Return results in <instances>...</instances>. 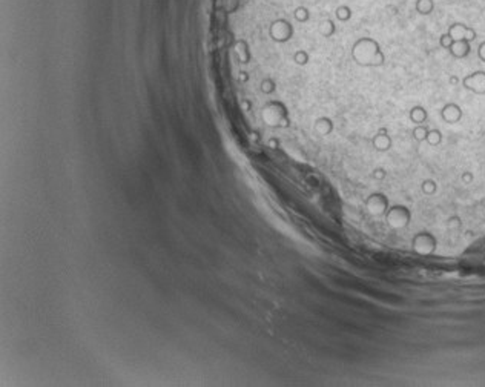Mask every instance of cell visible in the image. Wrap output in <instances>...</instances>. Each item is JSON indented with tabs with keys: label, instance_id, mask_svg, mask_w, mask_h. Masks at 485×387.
I'll use <instances>...</instances> for the list:
<instances>
[{
	"label": "cell",
	"instance_id": "cell-6",
	"mask_svg": "<svg viewBox=\"0 0 485 387\" xmlns=\"http://www.w3.org/2000/svg\"><path fill=\"white\" fill-rule=\"evenodd\" d=\"M372 146L376 149V151L379 152H387L389 149L392 148L393 145V140H392V137L389 134V129L387 128H381L373 137H372Z\"/></svg>",
	"mask_w": 485,
	"mask_h": 387
},
{
	"label": "cell",
	"instance_id": "cell-10",
	"mask_svg": "<svg viewBox=\"0 0 485 387\" xmlns=\"http://www.w3.org/2000/svg\"><path fill=\"white\" fill-rule=\"evenodd\" d=\"M421 191H423L425 195H431L438 191V184L433 180H424L423 184H421Z\"/></svg>",
	"mask_w": 485,
	"mask_h": 387
},
{
	"label": "cell",
	"instance_id": "cell-7",
	"mask_svg": "<svg viewBox=\"0 0 485 387\" xmlns=\"http://www.w3.org/2000/svg\"><path fill=\"white\" fill-rule=\"evenodd\" d=\"M408 119H410V121L415 124H424L428 119V114L424 106L416 105L410 109V112H408Z\"/></svg>",
	"mask_w": 485,
	"mask_h": 387
},
{
	"label": "cell",
	"instance_id": "cell-14",
	"mask_svg": "<svg viewBox=\"0 0 485 387\" xmlns=\"http://www.w3.org/2000/svg\"><path fill=\"white\" fill-rule=\"evenodd\" d=\"M478 57L481 59V61H484V63H485V42H482L478 46Z\"/></svg>",
	"mask_w": 485,
	"mask_h": 387
},
{
	"label": "cell",
	"instance_id": "cell-8",
	"mask_svg": "<svg viewBox=\"0 0 485 387\" xmlns=\"http://www.w3.org/2000/svg\"><path fill=\"white\" fill-rule=\"evenodd\" d=\"M415 9L421 16H428L433 12V9H435V2H433V0H416Z\"/></svg>",
	"mask_w": 485,
	"mask_h": 387
},
{
	"label": "cell",
	"instance_id": "cell-12",
	"mask_svg": "<svg viewBox=\"0 0 485 387\" xmlns=\"http://www.w3.org/2000/svg\"><path fill=\"white\" fill-rule=\"evenodd\" d=\"M295 60H297V63H300V65H305L309 61V56L305 54L304 51H298L295 54Z\"/></svg>",
	"mask_w": 485,
	"mask_h": 387
},
{
	"label": "cell",
	"instance_id": "cell-9",
	"mask_svg": "<svg viewBox=\"0 0 485 387\" xmlns=\"http://www.w3.org/2000/svg\"><path fill=\"white\" fill-rule=\"evenodd\" d=\"M335 16H336V19L339 22H347V20L352 19V9L349 6H346V5H341V6L336 8Z\"/></svg>",
	"mask_w": 485,
	"mask_h": 387
},
{
	"label": "cell",
	"instance_id": "cell-4",
	"mask_svg": "<svg viewBox=\"0 0 485 387\" xmlns=\"http://www.w3.org/2000/svg\"><path fill=\"white\" fill-rule=\"evenodd\" d=\"M462 86L476 95L485 94V71H475L462 79Z\"/></svg>",
	"mask_w": 485,
	"mask_h": 387
},
{
	"label": "cell",
	"instance_id": "cell-5",
	"mask_svg": "<svg viewBox=\"0 0 485 387\" xmlns=\"http://www.w3.org/2000/svg\"><path fill=\"white\" fill-rule=\"evenodd\" d=\"M365 206H367V209L372 212L373 215H386V212L390 208L387 197L382 194V192L370 194L368 198L365 200Z\"/></svg>",
	"mask_w": 485,
	"mask_h": 387
},
{
	"label": "cell",
	"instance_id": "cell-13",
	"mask_svg": "<svg viewBox=\"0 0 485 387\" xmlns=\"http://www.w3.org/2000/svg\"><path fill=\"white\" fill-rule=\"evenodd\" d=\"M372 179H376V180L386 179V171H384V169H381V168L375 169V171L372 172Z\"/></svg>",
	"mask_w": 485,
	"mask_h": 387
},
{
	"label": "cell",
	"instance_id": "cell-1",
	"mask_svg": "<svg viewBox=\"0 0 485 387\" xmlns=\"http://www.w3.org/2000/svg\"><path fill=\"white\" fill-rule=\"evenodd\" d=\"M352 57L356 65L364 68H379L386 61L379 43L372 37H361L356 40L352 46Z\"/></svg>",
	"mask_w": 485,
	"mask_h": 387
},
{
	"label": "cell",
	"instance_id": "cell-16",
	"mask_svg": "<svg viewBox=\"0 0 485 387\" xmlns=\"http://www.w3.org/2000/svg\"><path fill=\"white\" fill-rule=\"evenodd\" d=\"M450 83H457V77H455V76H453V77L450 79Z\"/></svg>",
	"mask_w": 485,
	"mask_h": 387
},
{
	"label": "cell",
	"instance_id": "cell-3",
	"mask_svg": "<svg viewBox=\"0 0 485 387\" xmlns=\"http://www.w3.org/2000/svg\"><path fill=\"white\" fill-rule=\"evenodd\" d=\"M412 246L418 254L430 255L436 249V238L428 232H419L412 240Z\"/></svg>",
	"mask_w": 485,
	"mask_h": 387
},
{
	"label": "cell",
	"instance_id": "cell-11",
	"mask_svg": "<svg viewBox=\"0 0 485 387\" xmlns=\"http://www.w3.org/2000/svg\"><path fill=\"white\" fill-rule=\"evenodd\" d=\"M293 16H295V19L298 22H305V20H309V9L307 8H304V6H300L295 9V12H293Z\"/></svg>",
	"mask_w": 485,
	"mask_h": 387
},
{
	"label": "cell",
	"instance_id": "cell-2",
	"mask_svg": "<svg viewBox=\"0 0 485 387\" xmlns=\"http://www.w3.org/2000/svg\"><path fill=\"white\" fill-rule=\"evenodd\" d=\"M384 218H386V221H387V224L390 228L401 229V228L408 226V223H410V220H412V214H410V209H408L407 206L394 205V206L389 208Z\"/></svg>",
	"mask_w": 485,
	"mask_h": 387
},
{
	"label": "cell",
	"instance_id": "cell-15",
	"mask_svg": "<svg viewBox=\"0 0 485 387\" xmlns=\"http://www.w3.org/2000/svg\"><path fill=\"white\" fill-rule=\"evenodd\" d=\"M462 180L464 181H471V180H473V176H471L470 172H465L464 176H462Z\"/></svg>",
	"mask_w": 485,
	"mask_h": 387
}]
</instances>
